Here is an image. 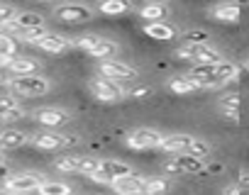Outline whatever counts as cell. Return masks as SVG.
<instances>
[{
  "label": "cell",
  "instance_id": "obj_1",
  "mask_svg": "<svg viewBox=\"0 0 249 195\" xmlns=\"http://www.w3.org/2000/svg\"><path fill=\"white\" fill-rule=\"evenodd\" d=\"M239 64L234 61H220V64H210V66H193L186 76L198 85V90H210V88H220L234 78H239Z\"/></svg>",
  "mask_w": 249,
  "mask_h": 195
},
{
  "label": "cell",
  "instance_id": "obj_2",
  "mask_svg": "<svg viewBox=\"0 0 249 195\" xmlns=\"http://www.w3.org/2000/svg\"><path fill=\"white\" fill-rule=\"evenodd\" d=\"M176 56L183 61H191L196 66H210V64L225 61V54L210 44H183L176 49Z\"/></svg>",
  "mask_w": 249,
  "mask_h": 195
},
{
  "label": "cell",
  "instance_id": "obj_3",
  "mask_svg": "<svg viewBox=\"0 0 249 195\" xmlns=\"http://www.w3.org/2000/svg\"><path fill=\"white\" fill-rule=\"evenodd\" d=\"M8 88L13 95H20V98H39V95H47L52 90V81L42 73L37 76H22V78H10L8 81Z\"/></svg>",
  "mask_w": 249,
  "mask_h": 195
},
{
  "label": "cell",
  "instance_id": "obj_4",
  "mask_svg": "<svg viewBox=\"0 0 249 195\" xmlns=\"http://www.w3.org/2000/svg\"><path fill=\"white\" fill-rule=\"evenodd\" d=\"M100 159L98 156H83V154H73V156H59L54 161V168L61 173H86L88 178L93 173H98Z\"/></svg>",
  "mask_w": 249,
  "mask_h": 195
},
{
  "label": "cell",
  "instance_id": "obj_5",
  "mask_svg": "<svg viewBox=\"0 0 249 195\" xmlns=\"http://www.w3.org/2000/svg\"><path fill=\"white\" fill-rule=\"evenodd\" d=\"M98 76L122 85V83H135L140 81V71L132 68L130 64H124V61H117V59H110V61H100L98 66Z\"/></svg>",
  "mask_w": 249,
  "mask_h": 195
},
{
  "label": "cell",
  "instance_id": "obj_6",
  "mask_svg": "<svg viewBox=\"0 0 249 195\" xmlns=\"http://www.w3.org/2000/svg\"><path fill=\"white\" fill-rule=\"evenodd\" d=\"M88 90L98 103H120V100H124V95H127V90L122 85H117V83H112L103 76H93L88 81Z\"/></svg>",
  "mask_w": 249,
  "mask_h": 195
},
{
  "label": "cell",
  "instance_id": "obj_7",
  "mask_svg": "<svg viewBox=\"0 0 249 195\" xmlns=\"http://www.w3.org/2000/svg\"><path fill=\"white\" fill-rule=\"evenodd\" d=\"M44 180L47 178L39 171H20L5 178V190L18 193V195H30V193H37Z\"/></svg>",
  "mask_w": 249,
  "mask_h": 195
},
{
  "label": "cell",
  "instance_id": "obj_8",
  "mask_svg": "<svg viewBox=\"0 0 249 195\" xmlns=\"http://www.w3.org/2000/svg\"><path fill=\"white\" fill-rule=\"evenodd\" d=\"M164 132L159 130H152V127H137L132 132H127V137H124V144H127L130 149L135 151H147V149H159L161 142H164Z\"/></svg>",
  "mask_w": 249,
  "mask_h": 195
},
{
  "label": "cell",
  "instance_id": "obj_9",
  "mask_svg": "<svg viewBox=\"0 0 249 195\" xmlns=\"http://www.w3.org/2000/svg\"><path fill=\"white\" fill-rule=\"evenodd\" d=\"M52 15H54V20H59L64 25H83V22L93 20V8H88L83 3H61V5H54Z\"/></svg>",
  "mask_w": 249,
  "mask_h": 195
},
{
  "label": "cell",
  "instance_id": "obj_10",
  "mask_svg": "<svg viewBox=\"0 0 249 195\" xmlns=\"http://www.w3.org/2000/svg\"><path fill=\"white\" fill-rule=\"evenodd\" d=\"M78 139L73 134H61V132H39L30 139V144L35 149H42V151H61V149H69L73 146Z\"/></svg>",
  "mask_w": 249,
  "mask_h": 195
},
{
  "label": "cell",
  "instance_id": "obj_11",
  "mask_svg": "<svg viewBox=\"0 0 249 195\" xmlns=\"http://www.w3.org/2000/svg\"><path fill=\"white\" fill-rule=\"evenodd\" d=\"M208 163L205 159H198V156H191V154H178V156H171L166 163H164V171L171 173V176H183V173H200L205 171Z\"/></svg>",
  "mask_w": 249,
  "mask_h": 195
},
{
  "label": "cell",
  "instance_id": "obj_12",
  "mask_svg": "<svg viewBox=\"0 0 249 195\" xmlns=\"http://www.w3.org/2000/svg\"><path fill=\"white\" fill-rule=\"evenodd\" d=\"M32 117H35V122L56 130V127H61V125H66L71 120V113L64 110V108H39V110H35Z\"/></svg>",
  "mask_w": 249,
  "mask_h": 195
},
{
  "label": "cell",
  "instance_id": "obj_13",
  "mask_svg": "<svg viewBox=\"0 0 249 195\" xmlns=\"http://www.w3.org/2000/svg\"><path fill=\"white\" fill-rule=\"evenodd\" d=\"M98 173L103 178H107V183L112 185L115 180L124 178V176H132V166L124 163V161H115V159H100V166H98Z\"/></svg>",
  "mask_w": 249,
  "mask_h": 195
},
{
  "label": "cell",
  "instance_id": "obj_14",
  "mask_svg": "<svg viewBox=\"0 0 249 195\" xmlns=\"http://www.w3.org/2000/svg\"><path fill=\"white\" fill-rule=\"evenodd\" d=\"M42 27H44V17L39 13H30V10L18 13L13 17V22L8 25V30H13L18 34H25V32H32V30H42Z\"/></svg>",
  "mask_w": 249,
  "mask_h": 195
},
{
  "label": "cell",
  "instance_id": "obj_15",
  "mask_svg": "<svg viewBox=\"0 0 249 195\" xmlns=\"http://www.w3.org/2000/svg\"><path fill=\"white\" fill-rule=\"evenodd\" d=\"M71 39L69 37H64V34H56V32H44L37 42H35V47H39L42 51H47V54H64V51H69L71 49Z\"/></svg>",
  "mask_w": 249,
  "mask_h": 195
},
{
  "label": "cell",
  "instance_id": "obj_16",
  "mask_svg": "<svg viewBox=\"0 0 249 195\" xmlns=\"http://www.w3.org/2000/svg\"><path fill=\"white\" fill-rule=\"evenodd\" d=\"M5 68L13 73V78H22V76H37L42 64L35 56H15V59L8 61Z\"/></svg>",
  "mask_w": 249,
  "mask_h": 195
},
{
  "label": "cell",
  "instance_id": "obj_17",
  "mask_svg": "<svg viewBox=\"0 0 249 195\" xmlns=\"http://www.w3.org/2000/svg\"><path fill=\"white\" fill-rule=\"evenodd\" d=\"M196 137L191 134H183V132H176V134H166L164 142H161V151L171 154V156H178V154H188L191 151V144H193Z\"/></svg>",
  "mask_w": 249,
  "mask_h": 195
},
{
  "label": "cell",
  "instance_id": "obj_18",
  "mask_svg": "<svg viewBox=\"0 0 249 195\" xmlns=\"http://www.w3.org/2000/svg\"><path fill=\"white\" fill-rule=\"evenodd\" d=\"M210 17L222 25H237L242 17V5L239 3H217L210 8Z\"/></svg>",
  "mask_w": 249,
  "mask_h": 195
},
{
  "label": "cell",
  "instance_id": "obj_19",
  "mask_svg": "<svg viewBox=\"0 0 249 195\" xmlns=\"http://www.w3.org/2000/svg\"><path fill=\"white\" fill-rule=\"evenodd\" d=\"M110 188L117 195H122V193H147V178L140 176V173H132V176H124V178L115 180Z\"/></svg>",
  "mask_w": 249,
  "mask_h": 195
},
{
  "label": "cell",
  "instance_id": "obj_20",
  "mask_svg": "<svg viewBox=\"0 0 249 195\" xmlns=\"http://www.w3.org/2000/svg\"><path fill=\"white\" fill-rule=\"evenodd\" d=\"M25 110L20 108L15 95H0V122H15L22 120Z\"/></svg>",
  "mask_w": 249,
  "mask_h": 195
},
{
  "label": "cell",
  "instance_id": "obj_21",
  "mask_svg": "<svg viewBox=\"0 0 249 195\" xmlns=\"http://www.w3.org/2000/svg\"><path fill=\"white\" fill-rule=\"evenodd\" d=\"M169 13H171V5H166V3H147V5L140 8V17L147 20V25L164 22L169 17Z\"/></svg>",
  "mask_w": 249,
  "mask_h": 195
},
{
  "label": "cell",
  "instance_id": "obj_22",
  "mask_svg": "<svg viewBox=\"0 0 249 195\" xmlns=\"http://www.w3.org/2000/svg\"><path fill=\"white\" fill-rule=\"evenodd\" d=\"M144 34L157 42H171L178 37V30L169 22H152V25H144Z\"/></svg>",
  "mask_w": 249,
  "mask_h": 195
},
{
  "label": "cell",
  "instance_id": "obj_23",
  "mask_svg": "<svg viewBox=\"0 0 249 195\" xmlns=\"http://www.w3.org/2000/svg\"><path fill=\"white\" fill-rule=\"evenodd\" d=\"M217 110L222 113V117L232 120V122H239V95L237 93H227L217 100Z\"/></svg>",
  "mask_w": 249,
  "mask_h": 195
},
{
  "label": "cell",
  "instance_id": "obj_24",
  "mask_svg": "<svg viewBox=\"0 0 249 195\" xmlns=\"http://www.w3.org/2000/svg\"><path fill=\"white\" fill-rule=\"evenodd\" d=\"M30 134L20 132V130H3L0 132V151L3 149H20L25 144H30Z\"/></svg>",
  "mask_w": 249,
  "mask_h": 195
},
{
  "label": "cell",
  "instance_id": "obj_25",
  "mask_svg": "<svg viewBox=\"0 0 249 195\" xmlns=\"http://www.w3.org/2000/svg\"><path fill=\"white\" fill-rule=\"evenodd\" d=\"M117 51H120V47L112 42V39H105V37H100L98 39V44L88 51L93 59H100V61H110V59H115L117 56Z\"/></svg>",
  "mask_w": 249,
  "mask_h": 195
},
{
  "label": "cell",
  "instance_id": "obj_26",
  "mask_svg": "<svg viewBox=\"0 0 249 195\" xmlns=\"http://www.w3.org/2000/svg\"><path fill=\"white\" fill-rule=\"evenodd\" d=\"M37 195H73V188L64 180H44L39 185Z\"/></svg>",
  "mask_w": 249,
  "mask_h": 195
},
{
  "label": "cell",
  "instance_id": "obj_27",
  "mask_svg": "<svg viewBox=\"0 0 249 195\" xmlns=\"http://www.w3.org/2000/svg\"><path fill=\"white\" fill-rule=\"evenodd\" d=\"M15 56H18V42H15V37L8 34V32H0V59L10 61Z\"/></svg>",
  "mask_w": 249,
  "mask_h": 195
},
{
  "label": "cell",
  "instance_id": "obj_28",
  "mask_svg": "<svg viewBox=\"0 0 249 195\" xmlns=\"http://www.w3.org/2000/svg\"><path fill=\"white\" fill-rule=\"evenodd\" d=\"M169 88H171V93H176V95H188V93H196V90H198V85H196L188 76H176V78H171V81H169Z\"/></svg>",
  "mask_w": 249,
  "mask_h": 195
},
{
  "label": "cell",
  "instance_id": "obj_29",
  "mask_svg": "<svg viewBox=\"0 0 249 195\" xmlns=\"http://www.w3.org/2000/svg\"><path fill=\"white\" fill-rule=\"evenodd\" d=\"M103 15H124V13H130L132 8L124 3V0H105V3H100V8H98Z\"/></svg>",
  "mask_w": 249,
  "mask_h": 195
},
{
  "label": "cell",
  "instance_id": "obj_30",
  "mask_svg": "<svg viewBox=\"0 0 249 195\" xmlns=\"http://www.w3.org/2000/svg\"><path fill=\"white\" fill-rule=\"evenodd\" d=\"M210 151H213V146L208 144V142H203V139H193V144H191V156H198V159H205V156H210Z\"/></svg>",
  "mask_w": 249,
  "mask_h": 195
},
{
  "label": "cell",
  "instance_id": "obj_31",
  "mask_svg": "<svg viewBox=\"0 0 249 195\" xmlns=\"http://www.w3.org/2000/svg\"><path fill=\"white\" fill-rule=\"evenodd\" d=\"M169 190V180L166 178H152L147 180V195H164Z\"/></svg>",
  "mask_w": 249,
  "mask_h": 195
},
{
  "label": "cell",
  "instance_id": "obj_32",
  "mask_svg": "<svg viewBox=\"0 0 249 195\" xmlns=\"http://www.w3.org/2000/svg\"><path fill=\"white\" fill-rule=\"evenodd\" d=\"M18 15V10L13 5H5V3H0V27H8L13 22V17Z\"/></svg>",
  "mask_w": 249,
  "mask_h": 195
},
{
  "label": "cell",
  "instance_id": "obj_33",
  "mask_svg": "<svg viewBox=\"0 0 249 195\" xmlns=\"http://www.w3.org/2000/svg\"><path fill=\"white\" fill-rule=\"evenodd\" d=\"M183 39H186V44H208V32H203V30H198V32H188V34H183Z\"/></svg>",
  "mask_w": 249,
  "mask_h": 195
},
{
  "label": "cell",
  "instance_id": "obj_34",
  "mask_svg": "<svg viewBox=\"0 0 249 195\" xmlns=\"http://www.w3.org/2000/svg\"><path fill=\"white\" fill-rule=\"evenodd\" d=\"M149 93V88H137V90H130V95L132 98H142V95H147Z\"/></svg>",
  "mask_w": 249,
  "mask_h": 195
},
{
  "label": "cell",
  "instance_id": "obj_35",
  "mask_svg": "<svg viewBox=\"0 0 249 195\" xmlns=\"http://www.w3.org/2000/svg\"><path fill=\"white\" fill-rule=\"evenodd\" d=\"M225 195H239V185H232V188H225Z\"/></svg>",
  "mask_w": 249,
  "mask_h": 195
},
{
  "label": "cell",
  "instance_id": "obj_36",
  "mask_svg": "<svg viewBox=\"0 0 249 195\" xmlns=\"http://www.w3.org/2000/svg\"><path fill=\"white\" fill-rule=\"evenodd\" d=\"M239 183H242V188H249V176H242V180H239Z\"/></svg>",
  "mask_w": 249,
  "mask_h": 195
},
{
  "label": "cell",
  "instance_id": "obj_37",
  "mask_svg": "<svg viewBox=\"0 0 249 195\" xmlns=\"http://www.w3.org/2000/svg\"><path fill=\"white\" fill-rule=\"evenodd\" d=\"M0 195H18V193H10V190H0Z\"/></svg>",
  "mask_w": 249,
  "mask_h": 195
},
{
  "label": "cell",
  "instance_id": "obj_38",
  "mask_svg": "<svg viewBox=\"0 0 249 195\" xmlns=\"http://www.w3.org/2000/svg\"><path fill=\"white\" fill-rule=\"evenodd\" d=\"M122 195H147V193H122Z\"/></svg>",
  "mask_w": 249,
  "mask_h": 195
},
{
  "label": "cell",
  "instance_id": "obj_39",
  "mask_svg": "<svg viewBox=\"0 0 249 195\" xmlns=\"http://www.w3.org/2000/svg\"><path fill=\"white\" fill-rule=\"evenodd\" d=\"M0 161H3V151H0Z\"/></svg>",
  "mask_w": 249,
  "mask_h": 195
},
{
  "label": "cell",
  "instance_id": "obj_40",
  "mask_svg": "<svg viewBox=\"0 0 249 195\" xmlns=\"http://www.w3.org/2000/svg\"><path fill=\"white\" fill-rule=\"evenodd\" d=\"M247 68H249V61H247Z\"/></svg>",
  "mask_w": 249,
  "mask_h": 195
}]
</instances>
